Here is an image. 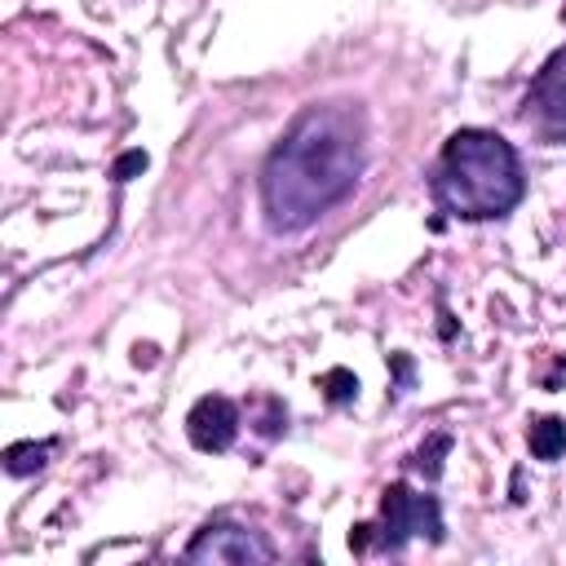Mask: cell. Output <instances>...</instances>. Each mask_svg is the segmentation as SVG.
I'll return each instance as SVG.
<instances>
[{"label":"cell","instance_id":"obj_1","mask_svg":"<svg viewBox=\"0 0 566 566\" xmlns=\"http://www.w3.org/2000/svg\"><path fill=\"white\" fill-rule=\"evenodd\" d=\"M367 106L327 97L301 106L261 164V217L274 234H301L323 221L367 168Z\"/></svg>","mask_w":566,"mask_h":566},{"label":"cell","instance_id":"obj_2","mask_svg":"<svg viewBox=\"0 0 566 566\" xmlns=\"http://www.w3.org/2000/svg\"><path fill=\"white\" fill-rule=\"evenodd\" d=\"M429 195L455 221H500L526 195L522 155L495 128H455L429 168Z\"/></svg>","mask_w":566,"mask_h":566},{"label":"cell","instance_id":"obj_3","mask_svg":"<svg viewBox=\"0 0 566 566\" xmlns=\"http://www.w3.org/2000/svg\"><path fill=\"white\" fill-rule=\"evenodd\" d=\"M424 535L429 544H442L447 526H442V504L438 495H420L407 482H389L380 491V526H376V544L380 553H402L407 539Z\"/></svg>","mask_w":566,"mask_h":566},{"label":"cell","instance_id":"obj_4","mask_svg":"<svg viewBox=\"0 0 566 566\" xmlns=\"http://www.w3.org/2000/svg\"><path fill=\"white\" fill-rule=\"evenodd\" d=\"M517 115L539 142H566V44L553 49L548 62L535 71Z\"/></svg>","mask_w":566,"mask_h":566},{"label":"cell","instance_id":"obj_5","mask_svg":"<svg viewBox=\"0 0 566 566\" xmlns=\"http://www.w3.org/2000/svg\"><path fill=\"white\" fill-rule=\"evenodd\" d=\"M181 557L186 562H230V566H243V562H274V544L261 531H252V526H243L234 517H212V522H203L195 531V539L186 544Z\"/></svg>","mask_w":566,"mask_h":566},{"label":"cell","instance_id":"obj_6","mask_svg":"<svg viewBox=\"0 0 566 566\" xmlns=\"http://www.w3.org/2000/svg\"><path fill=\"white\" fill-rule=\"evenodd\" d=\"M186 438L199 451H226L239 438V407L226 394H203L186 411Z\"/></svg>","mask_w":566,"mask_h":566},{"label":"cell","instance_id":"obj_7","mask_svg":"<svg viewBox=\"0 0 566 566\" xmlns=\"http://www.w3.org/2000/svg\"><path fill=\"white\" fill-rule=\"evenodd\" d=\"M526 442H531V455H535V460H557V455L566 451V420H562V416H539V420H531Z\"/></svg>","mask_w":566,"mask_h":566},{"label":"cell","instance_id":"obj_8","mask_svg":"<svg viewBox=\"0 0 566 566\" xmlns=\"http://www.w3.org/2000/svg\"><path fill=\"white\" fill-rule=\"evenodd\" d=\"M49 455H53V442H13V447L4 451V469H9L13 478H27V473L44 469Z\"/></svg>","mask_w":566,"mask_h":566},{"label":"cell","instance_id":"obj_9","mask_svg":"<svg viewBox=\"0 0 566 566\" xmlns=\"http://www.w3.org/2000/svg\"><path fill=\"white\" fill-rule=\"evenodd\" d=\"M318 389H323L327 402L345 407V402H354V394H358V376H354L349 367H332V371L318 376Z\"/></svg>","mask_w":566,"mask_h":566},{"label":"cell","instance_id":"obj_10","mask_svg":"<svg viewBox=\"0 0 566 566\" xmlns=\"http://www.w3.org/2000/svg\"><path fill=\"white\" fill-rule=\"evenodd\" d=\"M451 451V433H429V442L411 455V464L433 482V478H442V455Z\"/></svg>","mask_w":566,"mask_h":566},{"label":"cell","instance_id":"obj_11","mask_svg":"<svg viewBox=\"0 0 566 566\" xmlns=\"http://www.w3.org/2000/svg\"><path fill=\"white\" fill-rule=\"evenodd\" d=\"M146 168V150H124L119 159H115V168H111V177L115 181H128L133 172H142Z\"/></svg>","mask_w":566,"mask_h":566},{"label":"cell","instance_id":"obj_12","mask_svg":"<svg viewBox=\"0 0 566 566\" xmlns=\"http://www.w3.org/2000/svg\"><path fill=\"white\" fill-rule=\"evenodd\" d=\"M562 22H566V9H562Z\"/></svg>","mask_w":566,"mask_h":566}]
</instances>
